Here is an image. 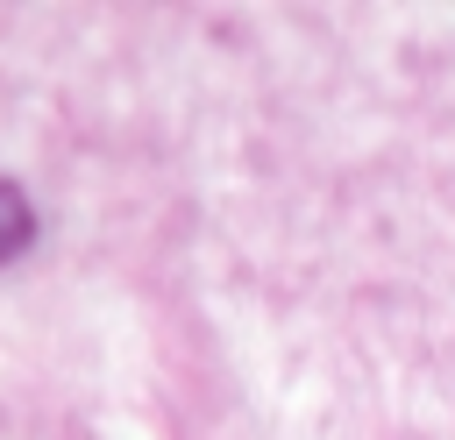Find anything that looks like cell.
Instances as JSON below:
<instances>
[{
  "instance_id": "cell-1",
  "label": "cell",
  "mask_w": 455,
  "mask_h": 440,
  "mask_svg": "<svg viewBox=\"0 0 455 440\" xmlns=\"http://www.w3.org/2000/svg\"><path fill=\"white\" fill-rule=\"evenodd\" d=\"M36 234V220H28V199L14 192V185H0V263L7 255H21V241Z\"/></svg>"
}]
</instances>
